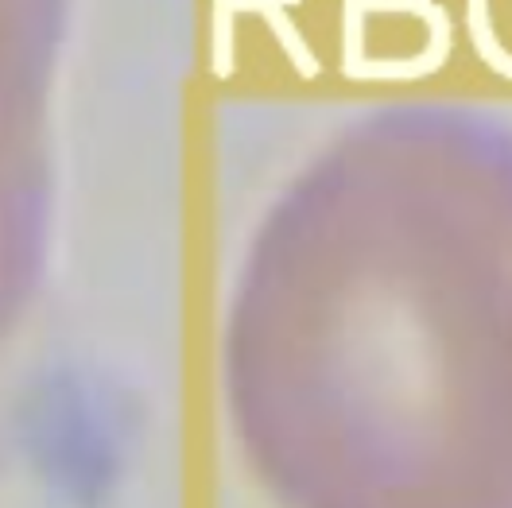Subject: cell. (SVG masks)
I'll use <instances>...</instances> for the list:
<instances>
[{"mask_svg":"<svg viewBox=\"0 0 512 508\" xmlns=\"http://www.w3.org/2000/svg\"><path fill=\"white\" fill-rule=\"evenodd\" d=\"M466 20H470V35H474V47H478L481 59L493 66L497 74L512 78V51H505L501 35H497V28H493V16H489V8H485V4H470Z\"/></svg>","mask_w":512,"mask_h":508,"instance_id":"cell-1","label":"cell"}]
</instances>
